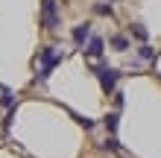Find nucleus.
<instances>
[{
    "instance_id": "1",
    "label": "nucleus",
    "mask_w": 161,
    "mask_h": 158,
    "mask_svg": "<svg viewBox=\"0 0 161 158\" xmlns=\"http://www.w3.org/2000/svg\"><path fill=\"white\" fill-rule=\"evenodd\" d=\"M62 59H64V53L56 47V44L41 47L38 50V73H35V82H47V79H50V73H53V68H56V64H62Z\"/></svg>"
},
{
    "instance_id": "2",
    "label": "nucleus",
    "mask_w": 161,
    "mask_h": 158,
    "mask_svg": "<svg viewBox=\"0 0 161 158\" xmlns=\"http://www.w3.org/2000/svg\"><path fill=\"white\" fill-rule=\"evenodd\" d=\"M100 76V88L106 91V94H114L117 91V82H120V70L117 68H108V64H100V68H94Z\"/></svg>"
},
{
    "instance_id": "3",
    "label": "nucleus",
    "mask_w": 161,
    "mask_h": 158,
    "mask_svg": "<svg viewBox=\"0 0 161 158\" xmlns=\"http://www.w3.org/2000/svg\"><path fill=\"white\" fill-rule=\"evenodd\" d=\"M59 6H56V0H44L41 3V24L47 26V30H56L59 26Z\"/></svg>"
},
{
    "instance_id": "4",
    "label": "nucleus",
    "mask_w": 161,
    "mask_h": 158,
    "mask_svg": "<svg viewBox=\"0 0 161 158\" xmlns=\"http://www.w3.org/2000/svg\"><path fill=\"white\" fill-rule=\"evenodd\" d=\"M103 47H106V41H103L100 35H91V38L85 41V47H82V53L88 56V59H100V56H103Z\"/></svg>"
},
{
    "instance_id": "5",
    "label": "nucleus",
    "mask_w": 161,
    "mask_h": 158,
    "mask_svg": "<svg viewBox=\"0 0 161 158\" xmlns=\"http://www.w3.org/2000/svg\"><path fill=\"white\" fill-rule=\"evenodd\" d=\"M91 38V24H79V26H73V44L76 47H85V41Z\"/></svg>"
},
{
    "instance_id": "6",
    "label": "nucleus",
    "mask_w": 161,
    "mask_h": 158,
    "mask_svg": "<svg viewBox=\"0 0 161 158\" xmlns=\"http://www.w3.org/2000/svg\"><path fill=\"white\" fill-rule=\"evenodd\" d=\"M0 106L3 108H15V91L6 88V85H0Z\"/></svg>"
},
{
    "instance_id": "7",
    "label": "nucleus",
    "mask_w": 161,
    "mask_h": 158,
    "mask_svg": "<svg viewBox=\"0 0 161 158\" xmlns=\"http://www.w3.org/2000/svg\"><path fill=\"white\" fill-rule=\"evenodd\" d=\"M108 44H111V47H114L117 53L129 50V38H126V35H111V38H108Z\"/></svg>"
},
{
    "instance_id": "8",
    "label": "nucleus",
    "mask_w": 161,
    "mask_h": 158,
    "mask_svg": "<svg viewBox=\"0 0 161 158\" xmlns=\"http://www.w3.org/2000/svg\"><path fill=\"white\" fill-rule=\"evenodd\" d=\"M117 126H120V114H117V111H111V114L106 117V129L111 132V138H114V132H117Z\"/></svg>"
},
{
    "instance_id": "9",
    "label": "nucleus",
    "mask_w": 161,
    "mask_h": 158,
    "mask_svg": "<svg viewBox=\"0 0 161 158\" xmlns=\"http://www.w3.org/2000/svg\"><path fill=\"white\" fill-rule=\"evenodd\" d=\"M132 35H135L138 41H147V38H149V32H147L144 24H132Z\"/></svg>"
},
{
    "instance_id": "10",
    "label": "nucleus",
    "mask_w": 161,
    "mask_h": 158,
    "mask_svg": "<svg viewBox=\"0 0 161 158\" xmlns=\"http://www.w3.org/2000/svg\"><path fill=\"white\" fill-rule=\"evenodd\" d=\"M138 53H141V59H144V62H153V59H155V50L149 47V44H141Z\"/></svg>"
},
{
    "instance_id": "11",
    "label": "nucleus",
    "mask_w": 161,
    "mask_h": 158,
    "mask_svg": "<svg viewBox=\"0 0 161 158\" xmlns=\"http://www.w3.org/2000/svg\"><path fill=\"white\" fill-rule=\"evenodd\" d=\"M94 12H97V15H108V18H111V3H97V6H94Z\"/></svg>"
},
{
    "instance_id": "12",
    "label": "nucleus",
    "mask_w": 161,
    "mask_h": 158,
    "mask_svg": "<svg viewBox=\"0 0 161 158\" xmlns=\"http://www.w3.org/2000/svg\"><path fill=\"white\" fill-rule=\"evenodd\" d=\"M103 150H111V152H117V150H120V141H117V138H108V141L103 144Z\"/></svg>"
},
{
    "instance_id": "13",
    "label": "nucleus",
    "mask_w": 161,
    "mask_h": 158,
    "mask_svg": "<svg viewBox=\"0 0 161 158\" xmlns=\"http://www.w3.org/2000/svg\"><path fill=\"white\" fill-rule=\"evenodd\" d=\"M123 103H126V94H123V91H114V108L117 111L123 108Z\"/></svg>"
},
{
    "instance_id": "14",
    "label": "nucleus",
    "mask_w": 161,
    "mask_h": 158,
    "mask_svg": "<svg viewBox=\"0 0 161 158\" xmlns=\"http://www.w3.org/2000/svg\"><path fill=\"white\" fill-rule=\"evenodd\" d=\"M73 117L79 120V126H85V129H94V120H91V117H79V114H73Z\"/></svg>"
}]
</instances>
